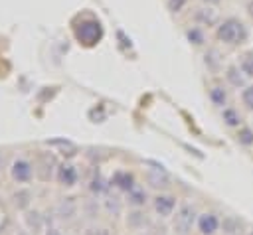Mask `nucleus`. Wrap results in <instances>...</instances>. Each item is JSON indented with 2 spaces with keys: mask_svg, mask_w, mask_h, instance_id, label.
Returning <instances> with one entry per match:
<instances>
[{
  "mask_svg": "<svg viewBox=\"0 0 253 235\" xmlns=\"http://www.w3.org/2000/svg\"><path fill=\"white\" fill-rule=\"evenodd\" d=\"M217 38L225 43H239L247 38V30L245 26L235 20V18H227L219 28H217Z\"/></svg>",
  "mask_w": 253,
  "mask_h": 235,
  "instance_id": "nucleus-1",
  "label": "nucleus"
},
{
  "mask_svg": "<svg viewBox=\"0 0 253 235\" xmlns=\"http://www.w3.org/2000/svg\"><path fill=\"white\" fill-rule=\"evenodd\" d=\"M194 215H196V211H194V207L190 205V203H184V205H180V209H178V213H176V221H174V227L184 235V233H188V229L192 227V223H194Z\"/></svg>",
  "mask_w": 253,
  "mask_h": 235,
  "instance_id": "nucleus-2",
  "label": "nucleus"
},
{
  "mask_svg": "<svg viewBox=\"0 0 253 235\" xmlns=\"http://www.w3.org/2000/svg\"><path fill=\"white\" fill-rule=\"evenodd\" d=\"M198 227H200L202 235H213L219 227V219L213 213H202L198 219Z\"/></svg>",
  "mask_w": 253,
  "mask_h": 235,
  "instance_id": "nucleus-3",
  "label": "nucleus"
},
{
  "mask_svg": "<svg viewBox=\"0 0 253 235\" xmlns=\"http://www.w3.org/2000/svg\"><path fill=\"white\" fill-rule=\"evenodd\" d=\"M154 207H156V211L160 215H170L174 211V207H176V201L170 196H158L156 201H154Z\"/></svg>",
  "mask_w": 253,
  "mask_h": 235,
  "instance_id": "nucleus-4",
  "label": "nucleus"
},
{
  "mask_svg": "<svg viewBox=\"0 0 253 235\" xmlns=\"http://www.w3.org/2000/svg\"><path fill=\"white\" fill-rule=\"evenodd\" d=\"M12 174H14V178H16L18 182H26V180L32 176V168H30V164H28V162H24V160H18V162L14 164V170H12Z\"/></svg>",
  "mask_w": 253,
  "mask_h": 235,
  "instance_id": "nucleus-5",
  "label": "nucleus"
},
{
  "mask_svg": "<svg viewBox=\"0 0 253 235\" xmlns=\"http://www.w3.org/2000/svg\"><path fill=\"white\" fill-rule=\"evenodd\" d=\"M115 184H117L121 190H126V192H130V190L134 188L132 176L126 174V172H117V174H115Z\"/></svg>",
  "mask_w": 253,
  "mask_h": 235,
  "instance_id": "nucleus-6",
  "label": "nucleus"
},
{
  "mask_svg": "<svg viewBox=\"0 0 253 235\" xmlns=\"http://www.w3.org/2000/svg\"><path fill=\"white\" fill-rule=\"evenodd\" d=\"M210 97H211V101H213L215 105H223V103H225V91H223L221 87H213V89L210 91Z\"/></svg>",
  "mask_w": 253,
  "mask_h": 235,
  "instance_id": "nucleus-7",
  "label": "nucleus"
},
{
  "mask_svg": "<svg viewBox=\"0 0 253 235\" xmlns=\"http://www.w3.org/2000/svg\"><path fill=\"white\" fill-rule=\"evenodd\" d=\"M223 120H225L229 126H235V124H239L241 118H239V115H237L233 109H225V111H223Z\"/></svg>",
  "mask_w": 253,
  "mask_h": 235,
  "instance_id": "nucleus-8",
  "label": "nucleus"
},
{
  "mask_svg": "<svg viewBox=\"0 0 253 235\" xmlns=\"http://www.w3.org/2000/svg\"><path fill=\"white\" fill-rule=\"evenodd\" d=\"M241 71L245 75H253V51H249L241 61Z\"/></svg>",
  "mask_w": 253,
  "mask_h": 235,
  "instance_id": "nucleus-9",
  "label": "nucleus"
},
{
  "mask_svg": "<svg viewBox=\"0 0 253 235\" xmlns=\"http://www.w3.org/2000/svg\"><path fill=\"white\" fill-rule=\"evenodd\" d=\"M237 138H239L241 144H253V132H251V128H241L239 134H237Z\"/></svg>",
  "mask_w": 253,
  "mask_h": 235,
  "instance_id": "nucleus-10",
  "label": "nucleus"
},
{
  "mask_svg": "<svg viewBox=\"0 0 253 235\" xmlns=\"http://www.w3.org/2000/svg\"><path fill=\"white\" fill-rule=\"evenodd\" d=\"M241 99H243V105H245L247 109H251V111H253V85H249V87L243 91Z\"/></svg>",
  "mask_w": 253,
  "mask_h": 235,
  "instance_id": "nucleus-11",
  "label": "nucleus"
},
{
  "mask_svg": "<svg viewBox=\"0 0 253 235\" xmlns=\"http://www.w3.org/2000/svg\"><path fill=\"white\" fill-rule=\"evenodd\" d=\"M61 180L65 184H73L75 182V172H73L71 166H65V170H61Z\"/></svg>",
  "mask_w": 253,
  "mask_h": 235,
  "instance_id": "nucleus-12",
  "label": "nucleus"
},
{
  "mask_svg": "<svg viewBox=\"0 0 253 235\" xmlns=\"http://www.w3.org/2000/svg\"><path fill=\"white\" fill-rule=\"evenodd\" d=\"M148 182H150L152 186H156V188H158V186H166V176H164V174H162V176H156L154 172H150V174H148Z\"/></svg>",
  "mask_w": 253,
  "mask_h": 235,
  "instance_id": "nucleus-13",
  "label": "nucleus"
},
{
  "mask_svg": "<svg viewBox=\"0 0 253 235\" xmlns=\"http://www.w3.org/2000/svg\"><path fill=\"white\" fill-rule=\"evenodd\" d=\"M130 197H132L130 201L138 205V203H142V201H144V197H146V196H144L140 190H134V188H132V190H130Z\"/></svg>",
  "mask_w": 253,
  "mask_h": 235,
  "instance_id": "nucleus-14",
  "label": "nucleus"
},
{
  "mask_svg": "<svg viewBox=\"0 0 253 235\" xmlns=\"http://www.w3.org/2000/svg\"><path fill=\"white\" fill-rule=\"evenodd\" d=\"M235 73H237V69H235V67H229L227 77H229V81H231L233 85H241V75H235Z\"/></svg>",
  "mask_w": 253,
  "mask_h": 235,
  "instance_id": "nucleus-15",
  "label": "nucleus"
},
{
  "mask_svg": "<svg viewBox=\"0 0 253 235\" xmlns=\"http://www.w3.org/2000/svg\"><path fill=\"white\" fill-rule=\"evenodd\" d=\"M249 14L253 16V2H249Z\"/></svg>",
  "mask_w": 253,
  "mask_h": 235,
  "instance_id": "nucleus-16",
  "label": "nucleus"
},
{
  "mask_svg": "<svg viewBox=\"0 0 253 235\" xmlns=\"http://www.w3.org/2000/svg\"><path fill=\"white\" fill-rule=\"evenodd\" d=\"M206 2H219V0H206Z\"/></svg>",
  "mask_w": 253,
  "mask_h": 235,
  "instance_id": "nucleus-17",
  "label": "nucleus"
},
{
  "mask_svg": "<svg viewBox=\"0 0 253 235\" xmlns=\"http://www.w3.org/2000/svg\"><path fill=\"white\" fill-rule=\"evenodd\" d=\"M51 235H57V233H55V231H53V233H51Z\"/></svg>",
  "mask_w": 253,
  "mask_h": 235,
  "instance_id": "nucleus-18",
  "label": "nucleus"
},
{
  "mask_svg": "<svg viewBox=\"0 0 253 235\" xmlns=\"http://www.w3.org/2000/svg\"><path fill=\"white\" fill-rule=\"evenodd\" d=\"M251 235H253V233H251Z\"/></svg>",
  "mask_w": 253,
  "mask_h": 235,
  "instance_id": "nucleus-19",
  "label": "nucleus"
}]
</instances>
